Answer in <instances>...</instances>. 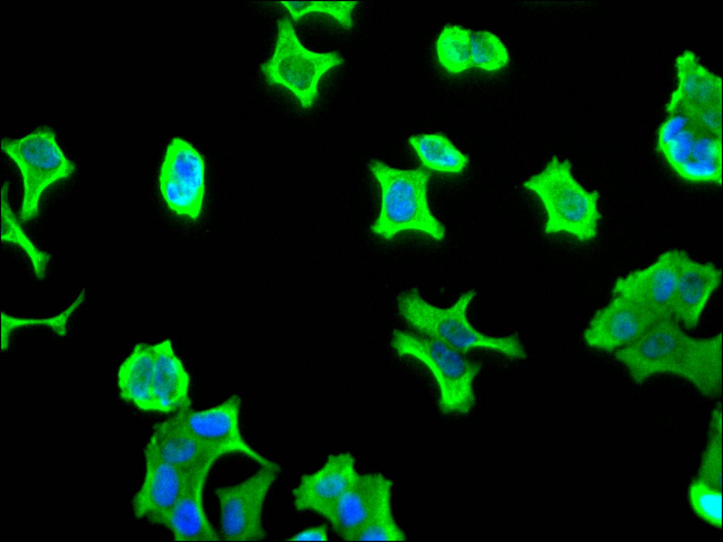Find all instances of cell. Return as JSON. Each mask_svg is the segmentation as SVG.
Listing matches in <instances>:
<instances>
[{"instance_id":"30bf717a","label":"cell","mask_w":723,"mask_h":542,"mask_svg":"<svg viewBox=\"0 0 723 542\" xmlns=\"http://www.w3.org/2000/svg\"><path fill=\"white\" fill-rule=\"evenodd\" d=\"M241 406L239 396L233 395L216 406L201 410L189 408L178 413L191 433L220 457L239 454L259 466H278L244 438L240 426Z\"/></svg>"},{"instance_id":"cb8c5ba5","label":"cell","mask_w":723,"mask_h":542,"mask_svg":"<svg viewBox=\"0 0 723 542\" xmlns=\"http://www.w3.org/2000/svg\"><path fill=\"white\" fill-rule=\"evenodd\" d=\"M470 52L473 66L484 71L500 70L509 61L506 45L488 30H479L471 35Z\"/></svg>"},{"instance_id":"ac0fdd59","label":"cell","mask_w":723,"mask_h":542,"mask_svg":"<svg viewBox=\"0 0 723 542\" xmlns=\"http://www.w3.org/2000/svg\"><path fill=\"white\" fill-rule=\"evenodd\" d=\"M156 412L177 413L191 408L190 377L170 339L152 344Z\"/></svg>"},{"instance_id":"8fae6325","label":"cell","mask_w":723,"mask_h":542,"mask_svg":"<svg viewBox=\"0 0 723 542\" xmlns=\"http://www.w3.org/2000/svg\"><path fill=\"white\" fill-rule=\"evenodd\" d=\"M661 318L631 298L612 294L591 317L582 339L590 349L614 354L633 343Z\"/></svg>"},{"instance_id":"4316f807","label":"cell","mask_w":723,"mask_h":542,"mask_svg":"<svg viewBox=\"0 0 723 542\" xmlns=\"http://www.w3.org/2000/svg\"><path fill=\"white\" fill-rule=\"evenodd\" d=\"M689 498L701 518L714 526L722 525V498L718 488L697 479L691 486Z\"/></svg>"},{"instance_id":"52a82bcc","label":"cell","mask_w":723,"mask_h":542,"mask_svg":"<svg viewBox=\"0 0 723 542\" xmlns=\"http://www.w3.org/2000/svg\"><path fill=\"white\" fill-rule=\"evenodd\" d=\"M344 63L336 51L315 52L301 42L292 20L280 18L277 23L275 49L260 66L265 80L291 92L304 109L311 107L318 95L321 78Z\"/></svg>"},{"instance_id":"9a60e30c","label":"cell","mask_w":723,"mask_h":542,"mask_svg":"<svg viewBox=\"0 0 723 542\" xmlns=\"http://www.w3.org/2000/svg\"><path fill=\"white\" fill-rule=\"evenodd\" d=\"M357 474L354 458L350 453L329 455L316 471L303 474L293 488L295 509L313 512L328 521Z\"/></svg>"},{"instance_id":"d6986e66","label":"cell","mask_w":723,"mask_h":542,"mask_svg":"<svg viewBox=\"0 0 723 542\" xmlns=\"http://www.w3.org/2000/svg\"><path fill=\"white\" fill-rule=\"evenodd\" d=\"M150 437L162 456L184 471L206 463L215 464L221 458L191 433L178 412L156 423Z\"/></svg>"},{"instance_id":"9c48e42d","label":"cell","mask_w":723,"mask_h":542,"mask_svg":"<svg viewBox=\"0 0 723 542\" xmlns=\"http://www.w3.org/2000/svg\"><path fill=\"white\" fill-rule=\"evenodd\" d=\"M163 199L177 215L196 220L205 193V162L188 141L174 137L168 144L159 174Z\"/></svg>"},{"instance_id":"5bb4252c","label":"cell","mask_w":723,"mask_h":542,"mask_svg":"<svg viewBox=\"0 0 723 542\" xmlns=\"http://www.w3.org/2000/svg\"><path fill=\"white\" fill-rule=\"evenodd\" d=\"M683 251L670 249L645 267L619 277L611 294L631 298L660 318L672 317L671 308Z\"/></svg>"},{"instance_id":"484cf974","label":"cell","mask_w":723,"mask_h":542,"mask_svg":"<svg viewBox=\"0 0 723 542\" xmlns=\"http://www.w3.org/2000/svg\"><path fill=\"white\" fill-rule=\"evenodd\" d=\"M358 3L353 1H280L294 21L309 13H319L331 17L346 29L353 27V10Z\"/></svg>"},{"instance_id":"3957f363","label":"cell","mask_w":723,"mask_h":542,"mask_svg":"<svg viewBox=\"0 0 723 542\" xmlns=\"http://www.w3.org/2000/svg\"><path fill=\"white\" fill-rule=\"evenodd\" d=\"M369 170L380 189L378 214L371 231L390 240L405 231H415L441 241L442 223L432 213L427 196L429 173L423 168L400 169L372 159Z\"/></svg>"},{"instance_id":"1f68e13d","label":"cell","mask_w":723,"mask_h":542,"mask_svg":"<svg viewBox=\"0 0 723 542\" xmlns=\"http://www.w3.org/2000/svg\"><path fill=\"white\" fill-rule=\"evenodd\" d=\"M688 125V119L681 114L667 119L659 130L657 142L658 150L662 152L672 139Z\"/></svg>"},{"instance_id":"603a6c76","label":"cell","mask_w":723,"mask_h":542,"mask_svg":"<svg viewBox=\"0 0 723 542\" xmlns=\"http://www.w3.org/2000/svg\"><path fill=\"white\" fill-rule=\"evenodd\" d=\"M470 29L459 25H446L436 42V52L440 64L448 72L458 73L473 66Z\"/></svg>"},{"instance_id":"5b68a950","label":"cell","mask_w":723,"mask_h":542,"mask_svg":"<svg viewBox=\"0 0 723 542\" xmlns=\"http://www.w3.org/2000/svg\"><path fill=\"white\" fill-rule=\"evenodd\" d=\"M390 347L400 356L414 359L429 371L439 394L438 405L448 414H466L474 406V382L481 365L434 338L414 331L394 330Z\"/></svg>"},{"instance_id":"8992f818","label":"cell","mask_w":723,"mask_h":542,"mask_svg":"<svg viewBox=\"0 0 723 542\" xmlns=\"http://www.w3.org/2000/svg\"><path fill=\"white\" fill-rule=\"evenodd\" d=\"M1 149L18 167L22 176L23 196L20 219L36 218L43 192L53 183L70 177L76 164L64 154L55 131L49 126L37 127L25 136L1 140Z\"/></svg>"},{"instance_id":"7c38bea8","label":"cell","mask_w":723,"mask_h":542,"mask_svg":"<svg viewBox=\"0 0 723 542\" xmlns=\"http://www.w3.org/2000/svg\"><path fill=\"white\" fill-rule=\"evenodd\" d=\"M145 473L132 500L138 519L165 526L185 481L184 471L167 461L150 437L144 448Z\"/></svg>"},{"instance_id":"83f0119b","label":"cell","mask_w":723,"mask_h":542,"mask_svg":"<svg viewBox=\"0 0 723 542\" xmlns=\"http://www.w3.org/2000/svg\"><path fill=\"white\" fill-rule=\"evenodd\" d=\"M407 536L397 523L392 509L388 510L364 526L351 541H402Z\"/></svg>"},{"instance_id":"ba28073f","label":"cell","mask_w":723,"mask_h":542,"mask_svg":"<svg viewBox=\"0 0 723 542\" xmlns=\"http://www.w3.org/2000/svg\"><path fill=\"white\" fill-rule=\"evenodd\" d=\"M259 466L243 481L218 487L214 490L220 507L222 540L260 541L265 539L263 510L280 466Z\"/></svg>"},{"instance_id":"d6a6232c","label":"cell","mask_w":723,"mask_h":542,"mask_svg":"<svg viewBox=\"0 0 723 542\" xmlns=\"http://www.w3.org/2000/svg\"><path fill=\"white\" fill-rule=\"evenodd\" d=\"M328 540V534L326 526L319 525L304 529L292 536L287 541H326Z\"/></svg>"},{"instance_id":"f546056e","label":"cell","mask_w":723,"mask_h":542,"mask_svg":"<svg viewBox=\"0 0 723 542\" xmlns=\"http://www.w3.org/2000/svg\"><path fill=\"white\" fill-rule=\"evenodd\" d=\"M675 172L685 181L693 183H722V164L688 160Z\"/></svg>"},{"instance_id":"e0dca14e","label":"cell","mask_w":723,"mask_h":542,"mask_svg":"<svg viewBox=\"0 0 723 542\" xmlns=\"http://www.w3.org/2000/svg\"><path fill=\"white\" fill-rule=\"evenodd\" d=\"M214 464H203L186 471L181 492L165 526L174 541L222 540L207 517L203 506L205 485Z\"/></svg>"},{"instance_id":"ffe728a7","label":"cell","mask_w":723,"mask_h":542,"mask_svg":"<svg viewBox=\"0 0 723 542\" xmlns=\"http://www.w3.org/2000/svg\"><path fill=\"white\" fill-rule=\"evenodd\" d=\"M117 386L120 397L145 411L156 412L154 395V356L151 344L138 343L119 366Z\"/></svg>"},{"instance_id":"4fadbf2b","label":"cell","mask_w":723,"mask_h":542,"mask_svg":"<svg viewBox=\"0 0 723 542\" xmlns=\"http://www.w3.org/2000/svg\"><path fill=\"white\" fill-rule=\"evenodd\" d=\"M393 486V481L381 474L358 473L328 519L335 533L351 541L367 523L392 509Z\"/></svg>"},{"instance_id":"6da1fadb","label":"cell","mask_w":723,"mask_h":542,"mask_svg":"<svg viewBox=\"0 0 723 542\" xmlns=\"http://www.w3.org/2000/svg\"><path fill=\"white\" fill-rule=\"evenodd\" d=\"M722 338L721 332L693 337L676 319L666 317L613 354L636 384L671 375L687 381L703 395L716 397L722 387Z\"/></svg>"},{"instance_id":"44dd1931","label":"cell","mask_w":723,"mask_h":542,"mask_svg":"<svg viewBox=\"0 0 723 542\" xmlns=\"http://www.w3.org/2000/svg\"><path fill=\"white\" fill-rule=\"evenodd\" d=\"M407 142L425 169L443 174H458L469 163L468 157L442 134L412 135Z\"/></svg>"},{"instance_id":"277c9868","label":"cell","mask_w":723,"mask_h":542,"mask_svg":"<svg viewBox=\"0 0 723 542\" xmlns=\"http://www.w3.org/2000/svg\"><path fill=\"white\" fill-rule=\"evenodd\" d=\"M522 187L533 193L544 207V234H565L580 242L597 238L602 219L599 193L587 190L575 179L568 159L553 157Z\"/></svg>"},{"instance_id":"4dcf8cb0","label":"cell","mask_w":723,"mask_h":542,"mask_svg":"<svg viewBox=\"0 0 723 542\" xmlns=\"http://www.w3.org/2000/svg\"><path fill=\"white\" fill-rule=\"evenodd\" d=\"M721 152L720 137L698 133L688 160L722 164Z\"/></svg>"},{"instance_id":"7a4b0ae2","label":"cell","mask_w":723,"mask_h":542,"mask_svg":"<svg viewBox=\"0 0 723 542\" xmlns=\"http://www.w3.org/2000/svg\"><path fill=\"white\" fill-rule=\"evenodd\" d=\"M476 295L474 289H469L450 306L440 307L412 288L398 294L395 306L402 320L414 332L441 341L464 354L487 350L513 360L525 359L527 353L518 334L490 335L472 324L468 311Z\"/></svg>"},{"instance_id":"2e32d148","label":"cell","mask_w":723,"mask_h":542,"mask_svg":"<svg viewBox=\"0 0 723 542\" xmlns=\"http://www.w3.org/2000/svg\"><path fill=\"white\" fill-rule=\"evenodd\" d=\"M720 269L683 252L679 268L671 316L686 330L699 324L711 297L720 285Z\"/></svg>"},{"instance_id":"7402d4cb","label":"cell","mask_w":723,"mask_h":542,"mask_svg":"<svg viewBox=\"0 0 723 542\" xmlns=\"http://www.w3.org/2000/svg\"><path fill=\"white\" fill-rule=\"evenodd\" d=\"M8 182L1 187V242L11 243L25 253L31 263L33 272L39 279L46 277L51 254L38 249L24 232L13 213L8 200Z\"/></svg>"},{"instance_id":"d4e9b609","label":"cell","mask_w":723,"mask_h":542,"mask_svg":"<svg viewBox=\"0 0 723 542\" xmlns=\"http://www.w3.org/2000/svg\"><path fill=\"white\" fill-rule=\"evenodd\" d=\"M85 299L83 290L76 300L61 313L47 318H24L13 317L1 311V349L7 350L11 334L16 329L30 326L49 327L56 334L63 337L66 333V323L72 313L80 306Z\"/></svg>"},{"instance_id":"f1b7e54d","label":"cell","mask_w":723,"mask_h":542,"mask_svg":"<svg viewBox=\"0 0 723 542\" xmlns=\"http://www.w3.org/2000/svg\"><path fill=\"white\" fill-rule=\"evenodd\" d=\"M698 133L693 126L688 125L662 152L674 171L690 159Z\"/></svg>"}]
</instances>
